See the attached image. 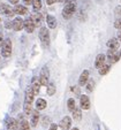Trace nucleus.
<instances>
[{
  "label": "nucleus",
  "instance_id": "7c9ffc66",
  "mask_svg": "<svg viewBox=\"0 0 121 130\" xmlns=\"http://www.w3.org/2000/svg\"><path fill=\"white\" fill-rule=\"evenodd\" d=\"M50 124V118H47V116H45L44 119H43V127H46V125Z\"/></svg>",
  "mask_w": 121,
  "mask_h": 130
},
{
  "label": "nucleus",
  "instance_id": "20e7f679",
  "mask_svg": "<svg viewBox=\"0 0 121 130\" xmlns=\"http://www.w3.org/2000/svg\"><path fill=\"white\" fill-rule=\"evenodd\" d=\"M39 39L44 46H49L50 44V34L46 28H40L39 31Z\"/></svg>",
  "mask_w": 121,
  "mask_h": 130
},
{
  "label": "nucleus",
  "instance_id": "423d86ee",
  "mask_svg": "<svg viewBox=\"0 0 121 130\" xmlns=\"http://www.w3.org/2000/svg\"><path fill=\"white\" fill-rule=\"evenodd\" d=\"M0 13L4 14L5 16H7V17H12L13 15L15 14L14 9H12L10 6L7 5V4H1V6H0Z\"/></svg>",
  "mask_w": 121,
  "mask_h": 130
},
{
  "label": "nucleus",
  "instance_id": "f3484780",
  "mask_svg": "<svg viewBox=\"0 0 121 130\" xmlns=\"http://www.w3.org/2000/svg\"><path fill=\"white\" fill-rule=\"evenodd\" d=\"M31 125L32 127H36L38 123V121H39V113H38V109L34 110L31 113Z\"/></svg>",
  "mask_w": 121,
  "mask_h": 130
},
{
  "label": "nucleus",
  "instance_id": "f704fd0d",
  "mask_svg": "<svg viewBox=\"0 0 121 130\" xmlns=\"http://www.w3.org/2000/svg\"><path fill=\"white\" fill-rule=\"evenodd\" d=\"M23 1H24L25 5H30V4L34 3V0H23Z\"/></svg>",
  "mask_w": 121,
  "mask_h": 130
},
{
  "label": "nucleus",
  "instance_id": "a211bd4d",
  "mask_svg": "<svg viewBox=\"0 0 121 130\" xmlns=\"http://www.w3.org/2000/svg\"><path fill=\"white\" fill-rule=\"evenodd\" d=\"M46 23L49 25V28H51V29H54L57 27V20H55L54 16H51V15L46 16Z\"/></svg>",
  "mask_w": 121,
  "mask_h": 130
},
{
  "label": "nucleus",
  "instance_id": "aec40b11",
  "mask_svg": "<svg viewBox=\"0 0 121 130\" xmlns=\"http://www.w3.org/2000/svg\"><path fill=\"white\" fill-rule=\"evenodd\" d=\"M107 47L111 50H118L119 48V40L115 38H112L107 42Z\"/></svg>",
  "mask_w": 121,
  "mask_h": 130
},
{
  "label": "nucleus",
  "instance_id": "1a4fd4ad",
  "mask_svg": "<svg viewBox=\"0 0 121 130\" xmlns=\"http://www.w3.org/2000/svg\"><path fill=\"white\" fill-rule=\"evenodd\" d=\"M6 128L7 130H17L19 129V122H17L16 119H8L7 120V123H6Z\"/></svg>",
  "mask_w": 121,
  "mask_h": 130
},
{
  "label": "nucleus",
  "instance_id": "7ed1b4c3",
  "mask_svg": "<svg viewBox=\"0 0 121 130\" xmlns=\"http://www.w3.org/2000/svg\"><path fill=\"white\" fill-rule=\"evenodd\" d=\"M121 57V53L120 52H118L116 50H109V52H107V59H109V62L110 63H115V62L119 61V59H120Z\"/></svg>",
  "mask_w": 121,
  "mask_h": 130
},
{
  "label": "nucleus",
  "instance_id": "ddd939ff",
  "mask_svg": "<svg viewBox=\"0 0 121 130\" xmlns=\"http://www.w3.org/2000/svg\"><path fill=\"white\" fill-rule=\"evenodd\" d=\"M80 105H81V108L84 110L89 109L90 108V100L89 98H88V96H81V98H80Z\"/></svg>",
  "mask_w": 121,
  "mask_h": 130
},
{
  "label": "nucleus",
  "instance_id": "a878e982",
  "mask_svg": "<svg viewBox=\"0 0 121 130\" xmlns=\"http://www.w3.org/2000/svg\"><path fill=\"white\" fill-rule=\"evenodd\" d=\"M23 109H24V114H25V115H29V114H31V113H32L31 104L24 103V107H23Z\"/></svg>",
  "mask_w": 121,
  "mask_h": 130
},
{
  "label": "nucleus",
  "instance_id": "2eb2a0df",
  "mask_svg": "<svg viewBox=\"0 0 121 130\" xmlns=\"http://www.w3.org/2000/svg\"><path fill=\"white\" fill-rule=\"evenodd\" d=\"M88 81H89V71L84 70L83 73L81 74V76H80V78H79V84L81 86H83L84 84H86Z\"/></svg>",
  "mask_w": 121,
  "mask_h": 130
},
{
  "label": "nucleus",
  "instance_id": "dca6fc26",
  "mask_svg": "<svg viewBox=\"0 0 121 130\" xmlns=\"http://www.w3.org/2000/svg\"><path fill=\"white\" fill-rule=\"evenodd\" d=\"M24 28H25V30H27V32H29V34L34 32L35 24H34V22H32V20L30 19V17H28L27 20L24 21Z\"/></svg>",
  "mask_w": 121,
  "mask_h": 130
},
{
  "label": "nucleus",
  "instance_id": "6e6552de",
  "mask_svg": "<svg viewBox=\"0 0 121 130\" xmlns=\"http://www.w3.org/2000/svg\"><path fill=\"white\" fill-rule=\"evenodd\" d=\"M24 28V21L21 19V17H16L14 21H13V29L15 31H21V30Z\"/></svg>",
  "mask_w": 121,
  "mask_h": 130
},
{
  "label": "nucleus",
  "instance_id": "72a5a7b5",
  "mask_svg": "<svg viewBox=\"0 0 121 130\" xmlns=\"http://www.w3.org/2000/svg\"><path fill=\"white\" fill-rule=\"evenodd\" d=\"M49 130H58L57 124H54V123H52V124L50 125V129H49Z\"/></svg>",
  "mask_w": 121,
  "mask_h": 130
},
{
  "label": "nucleus",
  "instance_id": "393cba45",
  "mask_svg": "<svg viewBox=\"0 0 121 130\" xmlns=\"http://www.w3.org/2000/svg\"><path fill=\"white\" fill-rule=\"evenodd\" d=\"M110 71V64H104L99 68V74L100 75H106L107 73Z\"/></svg>",
  "mask_w": 121,
  "mask_h": 130
},
{
  "label": "nucleus",
  "instance_id": "c85d7f7f",
  "mask_svg": "<svg viewBox=\"0 0 121 130\" xmlns=\"http://www.w3.org/2000/svg\"><path fill=\"white\" fill-rule=\"evenodd\" d=\"M86 91H89V92H91L92 90H94V86H95V83H94V81L92 79H90L89 82H86Z\"/></svg>",
  "mask_w": 121,
  "mask_h": 130
},
{
  "label": "nucleus",
  "instance_id": "9b49d317",
  "mask_svg": "<svg viewBox=\"0 0 121 130\" xmlns=\"http://www.w3.org/2000/svg\"><path fill=\"white\" fill-rule=\"evenodd\" d=\"M59 125L62 130H68L69 128H70V125H72V120H70V118H69V116H65V118H62V120L60 121Z\"/></svg>",
  "mask_w": 121,
  "mask_h": 130
},
{
  "label": "nucleus",
  "instance_id": "2f4dec72",
  "mask_svg": "<svg viewBox=\"0 0 121 130\" xmlns=\"http://www.w3.org/2000/svg\"><path fill=\"white\" fill-rule=\"evenodd\" d=\"M57 1H62V0H46V4L47 5H53V4H55Z\"/></svg>",
  "mask_w": 121,
  "mask_h": 130
},
{
  "label": "nucleus",
  "instance_id": "bb28decb",
  "mask_svg": "<svg viewBox=\"0 0 121 130\" xmlns=\"http://www.w3.org/2000/svg\"><path fill=\"white\" fill-rule=\"evenodd\" d=\"M32 7H34L35 10H39L40 8H42V0H34Z\"/></svg>",
  "mask_w": 121,
  "mask_h": 130
},
{
  "label": "nucleus",
  "instance_id": "473e14b6",
  "mask_svg": "<svg viewBox=\"0 0 121 130\" xmlns=\"http://www.w3.org/2000/svg\"><path fill=\"white\" fill-rule=\"evenodd\" d=\"M3 44H4V36H3V32L0 31V47L3 46Z\"/></svg>",
  "mask_w": 121,
  "mask_h": 130
},
{
  "label": "nucleus",
  "instance_id": "0eeeda50",
  "mask_svg": "<svg viewBox=\"0 0 121 130\" xmlns=\"http://www.w3.org/2000/svg\"><path fill=\"white\" fill-rule=\"evenodd\" d=\"M31 89L32 91H34V93L35 96H37L38 93H39V91H40V86H42V83H40V79L39 77H34L31 81Z\"/></svg>",
  "mask_w": 121,
  "mask_h": 130
},
{
  "label": "nucleus",
  "instance_id": "c756f323",
  "mask_svg": "<svg viewBox=\"0 0 121 130\" xmlns=\"http://www.w3.org/2000/svg\"><path fill=\"white\" fill-rule=\"evenodd\" d=\"M114 27H115L116 29H120L121 30V19L115 20V22H114Z\"/></svg>",
  "mask_w": 121,
  "mask_h": 130
},
{
  "label": "nucleus",
  "instance_id": "4468645a",
  "mask_svg": "<svg viewBox=\"0 0 121 130\" xmlns=\"http://www.w3.org/2000/svg\"><path fill=\"white\" fill-rule=\"evenodd\" d=\"M105 61H106V55L105 54H98L96 58V61H95V67L99 69L101 66L105 64Z\"/></svg>",
  "mask_w": 121,
  "mask_h": 130
},
{
  "label": "nucleus",
  "instance_id": "f03ea898",
  "mask_svg": "<svg viewBox=\"0 0 121 130\" xmlns=\"http://www.w3.org/2000/svg\"><path fill=\"white\" fill-rule=\"evenodd\" d=\"M12 54V42L9 38L4 40V44L1 46V55L4 58H9Z\"/></svg>",
  "mask_w": 121,
  "mask_h": 130
},
{
  "label": "nucleus",
  "instance_id": "412c9836",
  "mask_svg": "<svg viewBox=\"0 0 121 130\" xmlns=\"http://www.w3.org/2000/svg\"><path fill=\"white\" fill-rule=\"evenodd\" d=\"M46 101H45V99H42V98H39V99H37V101H36V108H37L38 110H43V109H45L46 108Z\"/></svg>",
  "mask_w": 121,
  "mask_h": 130
},
{
  "label": "nucleus",
  "instance_id": "c9c22d12",
  "mask_svg": "<svg viewBox=\"0 0 121 130\" xmlns=\"http://www.w3.org/2000/svg\"><path fill=\"white\" fill-rule=\"evenodd\" d=\"M115 13H116V14H120L121 15V7H116Z\"/></svg>",
  "mask_w": 121,
  "mask_h": 130
},
{
  "label": "nucleus",
  "instance_id": "e433bc0d",
  "mask_svg": "<svg viewBox=\"0 0 121 130\" xmlns=\"http://www.w3.org/2000/svg\"><path fill=\"white\" fill-rule=\"evenodd\" d=\"M9 3L10 4H17L19 3V0H9Z\"/></svg>",
  "mask_w": 121,
  "mask_h": 130
},
{
  "label": "nucleus",
  "instance_id": "6ab92c4d",
  "mask_svg": "<svg viewBox=\"0 0 121 130\" xmlns=\"http://www.w3.org/2000/svg\"><path fill=\"white\" fill-rule=\"evenodd\" d=\"M14 12H15V14L24 15V14L28 13V8L24 7V6H22V5H16L14 7Z\"/></svg>",
  "mask_w": 121,
  "mask_h": 130
},
{
  "label": "nucleus",
  "instance_id": "b1692460",
  "mask_svg": "<svg viewBox=\"0 0 121 130\" xmlns=\"http://www.w3.org/2000/svg\"><path fill=\"white\" fill-rule=\"evenodd\" d=\"M55 93V85L54 83H49L47 84V94L49 96H53V94Z\"/></svg>",
  "mask_w": 121,
  "mask_h": 130
},
{
  "label": "nucleus",
  "instance_id": "4c0bfd02",
  "mask_svg": "<svg viewBox=\"0 0 121 130\" xmlns=\"http://www.w3.org/2000/svg\"><path fill=\"white\" fill-rule=\"evenodd\" d=\"M118 39H119V42H121V31L118 34Z\"/></svg>",
  "mask_w": 121,
  "mask_h": 130
},
{
  "label": "nucleus",
  "instance_id": "4be33fe9",
  "mask_svg": "<svg viewBox=\"0 0 121 130\" xmlns=\"http://www.w3.org/2000/svg\"><path fill=\"white\" fill-rule=\"evenodd\" d=\"M72 113H73V119H74L75 121H81V119H82V112H81V109H79V108H75Z\"/></svg>",
  "mask_w": 121,
  "mask_h": 130
},
{
  "label": "nucleus",
  "instance_id": "5701e85b",
  "mask_svg": "<svg viewBox=\"0 0 121 130\" xmlns=\"http://www.w3.org/2000/svg\"><path fill=\"white\" fill-rule=\"evenodd\" d=\"M67 105H68V109L70 110V112H73V110L76 108V103H75V99L74 98H69L68 101H67Z\"/></svg>",
  "mask_w": 121,
  "mask_h": 130
},
{
  "label": "nucleus",
  "instance_id": "f257e3e1",
  "mask_svg": "<svg viewBox=\"0 0 121 130\" xmlns=\"http://www.w3.org/2000/svg\"><path fill=\"white\" fill-rule=\"evenodd\" d=\"M75 10H76V5H75V3H70V4H66V6H65V8L62 9V16H64V19H70V17L74 15Z\"/></svg>",
  "mask_w": 121,
  "mask_h": 130
},
{
  "label": "nucleus",
  "instance_id": "cd10ccee",
  "mask_svg": "<svg viewBox=\"0 0 121 130\" xmlns=\"http://www.w3.org/2000/svg\"><path fill=\"white\" fill-rule=\"evenodd\" d=\"M20 130H30V125H29V122L28 121H22L20 123Z\"/></svg>",
  "mask_w": 121,
  "mask_h": 130
},
{
  "label": "nucleus",
  "instance_id": "39448f33",
  "mask_svg": "<svg viewBox=\"0 0 121 130\" xmlns=\"http://www.w3.org/2000/svg\"><path fill=\"white\" fill-rule=\"evenodd\" d=\"M49 76H50L49 68H47V66H44L42 68V71H40V76H39L40 83H42L43 86H47V84H49Z\"/></svg>",
  "mask_w": 121,
  "mask_h": 130
},
{
  "label": "nucleus",
  "instance_id": "f8f14e48",
  "mask_svg": "<svg viewBox=\"0 0 121 130\" xmlns=\"http://www.w3.org/2000/svg\"><path fill=\"white\" fill-rule=\"evenodd\" d=\"M34 97H35V93H34V91H32L31 86L27 88V90H25V94H24V103L31 104L32 101H34Z\"/></svg>",
  "mask_w": 121,
  "mask_h": 130
},
{
  "label": "nucleus",
  "instance_id": "ea45409f",
  "mask_svg": "<svg viewBox=\"0 0 121 130\" xmlns=\"http://www.w3.org/2000/svg\"><path fill=\"white\" fill-rule=\"evenodd\" d=\"M0 22H1V19H0Z\"/></svg>",
  "mask_w": 121,
  "mask_h": 130
},
{
  "label": "nucleus",
  "instance_id": "9d476101",
  "mask_svg": "<svg viewBox=\"0 0 121 130\" xmlns=\"http://www.w3.org/2000/svg\"><path fill=\"white\" fill-rule=\"evenodd\" d=\"M30 19L32 20L35 27H39V25L42 24L43 16H42V14H40V13H32L31 16H30Z\"/></svg>",
  "mask_w": 121,
  "mask_h": 130
},
{
  "label": "nucleus",
  "instance_id": "58836bf2",
  "mask_svg": "<svg viewBox=\"0 0 121 130\" xmlns=\"http://www.w3.org/2000/svg\"><path fill=\"white\" fill-rule=\"evenodd\" d=\"M72 130H79V128H74V129H72Z\"/></svg>",
  "mask_w": 121,
  "mask_h": 130
}]
</instances>
